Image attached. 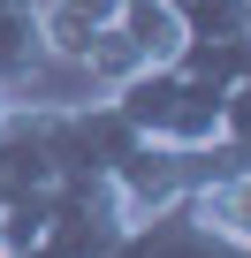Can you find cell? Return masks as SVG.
Wrapping results in <instances>:
<instances>
[{"label":"cell","instance_id":"cell-1","mask_svg":"<svg viewBox=\"0 0 251 258\" xmlns=\"http://www.w3.org/2000/svg\"><path fill=\"white\" fill-rule=\"evenodd\" d=\"M54 69L46 31H38V0H0V99L23 106L38 99V76Z\"/></svg>","mask_w":251,"mask_h":258},{"label":"cell","instance_id":"cell-2","mask_svg":"<svg viewBox=\"0 0 251 258\" xmlns=\"http://www.w3.org/2000/svg\"><path fill=\"white\" fill-rule=\"evenodd\" d=\"M183 213H190L206 235H221L228 250L251 258V167H221V175L190 182V190H183Z\"/></svg>","mask_w":251,"mask_h":258},{"label":"cell","instance_id":"cell-3","mask_svg":"<svg viewBox=\"0 0 251 258\" xmlns=\"http://www.w3.org/2000/svg\"><path fill=\"white\" fill-rule=\"evenodd\" d=\"M183 16L190 46H213V38H251V0H168Z\"/></svg>","mask_w":251,"mask_h":258},{"label":"cell","instance_id":"cell-4","mask_svg":"<svg viewBox=\"0 0 251 258\" xmlns=\"http://www.w3.org/2000/svg\"><path fill=\"white\" fill-rule=\"evenodd\" d=\"M8 258H61L54 243H31V250H8Z\"/></svg>","mask_w":251,"mask_h":258},{"label":"cell","instance_id":"cell-5","mask_svg":"<svg viewBox=\"0 0 251 258\" xmlns=\"http://www.w3.org/2000/svg\"><path fill=\"white\" fill-rule=\"evenodd\" d=\"M0 121H8V99H0Z\"/></svg>","mask_w":251,"mask_h":258},{"label":"cell","instance_id":"cell-6","mask_svg":"<svg viewBox=\"0 0 251 258\" xmlns=\"http://www.w3.org/2000/svg\"><path fill=\"white\" fill-rule=\"evenodd\" d=\"M114 8H122V0H114Z\"/></svg>","mask_w":251,"mask_h":258}]
</instances>
